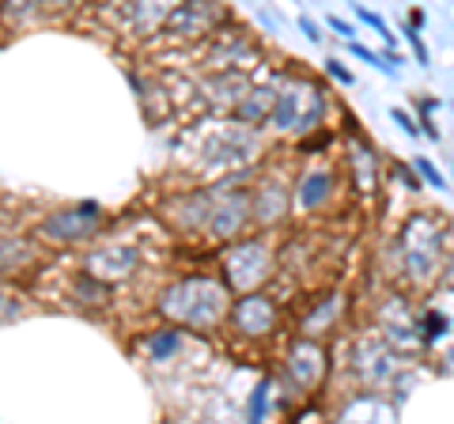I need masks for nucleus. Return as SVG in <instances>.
<instances>
[{
    "instance_id": "6",
    "label": "nucleus",
    "mask_w": 454,
    "mask_h": 424,
    "mask_svg": "<svg viewBox=\"0 0 454 424\" xmlns=\"http://www.w3.org/2000/svg\"><path fill=\"white\" fill-rule=\"evenodd\" d=\"M273 318H277V310L269 300H262V295H250V300L235 307V326L247 334H269L273 330Z\"/></svg>"
},
{
    "instance_id": "5",
    "label": "nucleus",
    "mask_w": 454,
    "mask_h": 424,
    "mask_svg": "<svg viewBox=\"0 0 454 424\" xmlns=\"http://www.w3.org/2000/svg\"><path fill=\"white\" fill-rule=\"evenodd\" d=\"M88 270L98 280H121V277H129V270H137V254L125 247H110L103 254H95L88 262Z\"/></svg>"
},
{
    "instance_id": "18",
    "label": "nucleus",
    "mask_w": 454,
    "mask_h": 424,
    "mask_svg": "<svg viewBox=\"0 0 454 424\" xmlns=\"http://www.w3.org/2000/svg\"><path fill=\"white\" fill-rule=\"evenodd\" d=\"M300 27H303V35H307L310 42H318V38H322V35H318V27L310 23V20H300Z\"/></svg>"
},
{
    "instance_id": "12",
    "label": "nucleus",
    "mask_w": 454,
    "mask_h": 424,
    "mask_svg": "<svg viewBox=\"0 0 454 424\" xmlns=\"http://www.w3.org/2000/svg\"><path fill=\"white\" fill-rule=\"evenodd\" d=\"M417 171H420L424 178H428L432 186H439V190H443V178H439V171H435V167H432L428 160H420V163H417Z\"/></svg>"
},
{
    "instance_id": "4",
    "label": "nucleus",
    "mask_w": 454,
    "mask_h": 424,
    "mask_svg": "<svg viewBox=\"0 0 454 424\" xmlns=\"http://www.w3.org/2000/svg\"><path fill=\"white\" fill-rule=\"evenodd\" d=\"M288 372L300 387H318L325 375V352L318 345H295L288 357Z\"/></svg>"
},
{
    "instance_id": "10",
    "label": "nucleus",
    "mask_w": 454,
    "mask_h": 424,
    "mask_svg": "<svg viewBox=\"0 0 454 424\" xmlns=\"http://www.w3.org/2000/svg\"><path fill=\"white\" fill-rule=\"evenodd\" d=\"M325 193H330V178H325V175H310L307 190H303V205H307V208H315V201H322Z\"/></svg>"
},
{
    "instance_id": "13",
    "label": "nucleus",
    "mask_w": 454,
    "mask_h": 424,
    "mask_svg": "<svg viewBox=\"0 0 454 424\" xmlns=\"http://www.w3.org/2000/svg\"><path fill=\"white\" fill-rule=\"evenodd\" d=\"M390 118H394L397 125H402V130H405L409 137H413V133H417V122H413V118H409V114H405V110H390Z\"/></svg>"
},
{
    "instance_id": "20",
    "label": "nucleus",
    "mask_w": 454,
    "mask_h": 424,
    "mask_svg": "<svg viewBox=\"0 0 454 424\" xmlns=\"http://www.w3.org/2000/svg\"><path fill=\"white\" fill-rule=\"evenodd\" d=\"M53 4H73V0H53Z\"/></svg>"
},
{
    "instance_id": "8",
    "label": "nucleus",
    "mask_w": 454,
    "mask_h": 424,
    "mask_svg": "<svg viewBox=\"0 0 454 424\" xmlns=\"http://www.w3.org/2000/svg\"><path fill=\"white\" fill-rule=\"evenodd\" d=\"M212 20H216V8L201 0V4H182L175 16H170V27L182 31V35H193V31H205Z\"/></svg>"
},
{
    "instance_id": "7",
    "label": "nucleus",
    "mask_w": 454,
    "mask_h": 424,
    "mask_svg": "<svg viewBox=\"0 0 454 424\" xmlns=\"http://www.w3.org/2000/svg\"><path fill=\"white\" fill-rule=\"evenodd\" d=\"M178 8H182V0H137L133 23L140 31H155V27H163Z\"/></svg>"
},
{
    "instance_id": "16",
    "label": "nucleus",
    "mask_w": 454,
    "mask_h": 424,
    "mask_svg": "<svg viewBox=\"0 0 454 424\" xmlns=\"http://www.w3.org/2000/svg\"><path fill=\"white\" fill-rule=\"evenodd\" d=\"M35 4H46V0H8V12H27Z\"/></svg>"
},
{
    "instance_id": "9",
    "label": "nucleus",
    "mask_w": 454,
    "mask_h": 424,
    "mask_svg": "<svg viewBox=\"0 0 454 424\" xmlns=\"http://www.w3.org/2000/svg\"><path fill=\"white\" fill-rule=\"evenodd\" d=\"M280 103V95L277 91H262V98L258 95H250L243 106H239V118L243 122H262V118H273V106Z\"/></svg>"
},
{
    "instance_id": "14",
    "label": "nucleus",
    "mask_w": 454,
    "mask_h": 424,
    "mask_svg": "<svg viewBox=\"0 0 454 424\" xmlns=\"http://www.w3.org/2000/svg\"><path fill=\"white\" fill-rule=\"evenodd\" d=\"M175 342H178L175 334H160V337L152 342V349H155V352H170V349H175Z\"/></svg>"
},
{
    "instance_id": "19",
    "label": "nucleus",
    "mask_w": 454,
    "mask_h": 424,
    "mask_svg": "<svg viewBox=\"0 0 454 424\" xmlns=\"http://www.w3.org/2000/svg\"><path fill=\"white\" fill-rule=\"evenodd\" d=\"M330 73H333V76H337L340 83H352V76H348V68H340L337 61H330Z\"/></svg>"
},
{
    "instance_id": "17",
    "label": "nucleus",
    "mask_w": 454,
    "mask_h": 424,
    "mask_svg": "<svg viewBox=\"0 0 454 424\" xmlns=\"http://www.w3.org/2000/svg\"><path fill=\"white\" fill-rule=\"evenodd\" d=\"M330 27H333V31H337L340 38H352V27H348L345 20H337V16H330Z\"/></svg>"
},
{
    "instance_id": "11",
    "label": "nucleus",
    "mask_w": 454,
    "mask_h": 424,
    "mask_svg": "<svg viewBox=\"0 0 454 424\" xmlns=\"http://www.w3.org/2000/svg\"><path fill=\"white\" fill-rule=\"evenodd\" d=\"M356 16H360L364 23H372V27H375V31H379L382 38H387V42H394V35L387 31V23H382V16H375V12H367V8H356Z\"/></svg>"
},
{
    "instance_id": "2",
    "label": "nucleus",
    "mask_w": 454,
    "mask_h": 424,
    "mask_svg": "<svg viewBox=\"0 0 454 424\" xmlns=\"http://www.w3.org/2000/svg\"><path fill=\"white\" fill-rule=\"evenodd\" d=\"M227 265H231L227 285L231 288H254L269 273V254L258 243H243V247H235L231 254H227Z\"/></svg>"
},
{
    "instance_id": "21",
    "label": "nucleus",
    "mask_w": 454,
    "mask_h": 424,
    "mask_svg": "<svg viewBox=\"0 0 454 424\" xmlns=\"http://www.w3.org/2000/svg\"><path fill=\"white\" fill-rule=\"evenodd\" d=\"M450 285H454V265H450Z\"/></svg>"
},
{
    "instance_id": "15",
    "label": "nucleus",
    "mask_w": 454,
    "mask_h": 424,
    "mask_svg": "<svg viewBox=\"0 0 454 424\" xmlns=\"http://www.w3.org/2000/svg\"><path fill=\"white\" fill-rule=\"evenodd\" d=\"M443 326H447V318H443V315H428V337L443 334Z\"/></svg>"
},
{
    "instance_id": "3",
    "label": "nucleus",
    "mask_w": 454,
    "mask_h": 424,
    "mask_svg": "<svg viewBox=\"0 0 454 424\" xmlns=\"http://www.w3.org/2000/svg\"><path fill=\"white\" fill-rule=\"evenodd\" d=\"M95 220H98V212L95 205H80V208H65V212H57V216L46 220V235L53 239H61V243H68V239H83L91 228H95Z\"/></svg>"
},
{
    "instance_id": "1",
    "label": "nucleus",
    "mask_w": 454,
    "mask_h": 424,
    "mask_svg": "<svg viewBox=\"0 0 454 424\" xmlns=\"http://www.w3.org/2000/svg\"><path fill=\"white\" fill-rule=\"evenodd\" d=\"M163 310L190 326H212L223 315V288L208 285V280H186L163 300Z\"/></svg>"
}]
</instances>
